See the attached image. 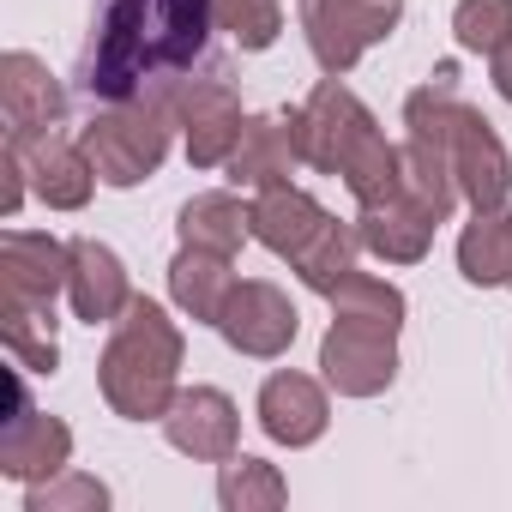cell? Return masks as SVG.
<instances>
[{
    "label": "cell",
    "instance_id": "484cf974",
    "mask_svg": "<svg viewBox=\"0 0 512 512\" xmlns=\"http://www.w3.org/2000/svg\"><path fill=\"white\" fill-rule=\"evenodd\" d=\"M217 31H229L241 55H260L284 37V0H217Z\"/></svg>",
    "mask_w": 512,
    "mask_h": 512
},
{
    "label": "cell",
    "instance_id": "ac0fdd59",
    "mask_svg": "<svg viewBox=\"0 0 512 512\" xmlns=\"http://www.w3.org/2000/svg\"><path fill=\"white\" fill-rule=\"evenodd\" d=\"M326 217H332V211H326L308 187H296V181L253 193V241L272 247L278 260H296V253L320 235V223H326Z\"/></svg>",
    "mask_w": 512,
    "mask_h": 512
},
{
    "label": "cell",
    "instance_id": "44dd1931",
    "mask_svg": "<svg viewBox=\"0 0 512 512\" xmlns=\"http://www.w3.org/2000/svg\"><path fill=\"white\" fill-rule=\"evenodd\" d=\"M181 247H205V253H235L253 241V205H241L235 193H193L175 217Z\"/></svg>",
    "mask_w": 512,
    "mask_h": 512
},
{
    "label": "cell",
    "instance_id": "e0dca14e",
    "mask_svg": "<svg viewBox=\"0 0 512 512\" xmlns=\"http://www.w3.org/2000/svg\"><path fill=\"white\" fill-rule=\"evenodd\" d=\"M0 115H7V133H55L67 121V91L49 61L25 49L0 55Z\"/></svg>",
    "mask_w": 512,
    "mask_h": 512
},
{
    "label": "cell",
    "instance_id": "7a4b0ae2",
    "mask_svg": "<svg viewBox=\"0 0 512 512\" xmlns=\"http://www.w3.org/2000/svg\"><path fill=\"white\" fill-rule=\"evenodd\" d=\"M181 356L187 338L169 320L163 302L133 296L127 314L109 326L103 362H97V392L121 422H163V410L181 392Z\"/></svg>",
    "mask_w": 512,
    "mask_h": 512
},
{
    "label": "cell",
    "instance_id": "30bf717a",
    "mask_svg": "<svg viewBox=\"0 0 512 512\" xmlns=\"http://www.w3.org/2000/svg\"><path fill=\"white\" fill-rule=\"evenodd\" d=\"M320 380L338 398H380L398 380V338L374 332V326L332 320L320 338Z\"/></svg>",
    "mask_w": 512,
    "mask_h": 512
},
{
    "label": "cell",
    "instance_id": "3957f363",
    "mask_svg": "<svg viewBox=\"0 0 512 512\" xmlns=\"http://www.w3.org/2000/svg\"><path fill=\"white\" fill-rule=\"evenodd\" d=\"M169 133H175V115H169V97L163 91H145L133 103H103L91 109V121L79 127V145L97 169L103 187H139L163 169L169 157Z\"/></svg>",
    "mask_w": 512,
    "mask_h": 512
},
{
    "label": "cell",
    "instance_id": "4fadbf2b",
    "mask_svg": "<svg viewBox=\"0 0 512 512\" xmlns=\"http://www.w3.org/2000/svg\"><path fill=\"white\" fill-rule=\"evenodd\" d=\"M253 416H260V434H266V440H278V446H290V452H296V446H314V440L332 428L326 380L296 374V368H278V374H266Z\"/></svg>",
    "mask_w": 512,
    "mask_h": 512
},
{
    "label": "cell",
    "instance_id": "8fae6325",
    "mask_svg": "<svg viewBox=\"0 0 512 512\" xmlns=\"http://www.w3.org/2000/svg\"><path fill=\"white\" fill-rule=\"evenodd\" d=\"M163 440L199 464H223L241 452V410L217 386H181L175 404L163 410Z\"/></svg>",
    "mask_w": 512,
    "mask_h": 512
},
{
    "label": "cell",
    "instance_id": "9a60e30c",
    "mask_svg": "<svg viewBox=\"0 0 512 512\" xmlns=\"http://www.w3.org/2000/svg\"><path fill=\"white\" fill-rule=\"evenodd\" d=\"M67 302L73 320L85 326H115L133 302V278L121 266V253L97 235H73V272H67Z\"/></svg>",
    "mask_w": 512,
    "mask_h": 512
},
{
    "label": "cell",
    "instance_id": "6da1fadb",
    "mask_svg": "<svg viewBox=\"0 0 512 512\" xmlns=\"http://www.w3.org/2000/svg\"><path fill=\"white\" fill-rule=\"evenodd\" d=\"M404 139L446 157V169L458 181V199L470 211H494V205L512 199V151L488 127V115L458 97L452 67H434V79L404 97Z\"/></svg>",
    "mask_w": 512,
    "mask_h": 512
},
{
    "label": "cell",
    "instance_id": "cb8c5ba5",
    "mask_svg": "<svg viewBox=\"0 0 512 512\" xmlns=\"http://www.w3.org/2000/svg\"><path fill=\"white\" fill-rule=\"evenodd\" d=\"M284 500H290V482H284L278 464L247 458V452H235V458L217 464V506L223 512H272Z\"/></svg>",
    "mask_w": 512,
    "mask_h": 512
},
{
    "label": "cell",
    "instance_id": "7402d4cb",
    "mask_svg": "<svg viewBox=\"0 0 512 512\" xmlns=\"http://www.w3.org/2000/svg\"><path fill=\"white\" fill-rule=\"evenodd\" d=\"M362 235H356V223H344V217H326L320 223V235L296 253V260H290V272L314 290V296H332L350 272H356V260H362Z\"/></svg>",
    "mask_w": 512,
    "mask_h": 512
},
{
    "label": "cell",
    "instance_id": "83f0119b",
    "mask_svg": "<svg viewBox=\"0 0 512 512\" xmlns=\"http://www.w3.org/2000/svg\"><path fill=\"white\" fill-rule=\"evenodd\" d=\"M103 506H109V482H97L91 470H61L25 488V512H103Z\"/></svg>",
    "mask_w": 512,
    "mask_h": 512
},
{
    "label": "cell",
    "instance_id": "f1b7e54d",
    "mask_svg": "<svg viewBox=\"0 0 512 512\" xmlns=\"http://www.w3.org/2000/svg\"><path fill=\"white\" fill-rule=\"evenodd\" d=\"M25 187H31V175H25V157H19V145L7 139V151H0V217H19V205H25Z\"/></svg>",
    "mask_w": 512,
    "mask_h": 512
},
{
    "label": "cell",
    "instance_id": "ffe728a7",
    "mask_svg": "<svg viewBox=\"0 0 512 512\" xmlns=\"http://www.w3.org/2000/svg\"><path fill=\"white\" fill-rule=\"evenodd\" d=\"M458 272L476 290H506L512 284V211H470L464 235H458Z\"/></svg>",
    "mask_w": 512,
    "mask_h": 512
},
{
    "label": "cell",
    "instance_id": "4dcf8cb0",
    "mask_svg": "<svg viewBox=\"0 0 512 512\" xmlns=\"http://www.w3.org/2000/svg\"><path fill=\"white\" fill-rule=\"evenodd\" d=\"M506 290H512V284H506Z\"/></svg>",
    "mask_w": 512,
    "mask_h": 512
},
{
    "label": "cell",
    "instance_id": "52a82bcc",
    "mask_svg": "<svg viewBox=\"0 0 512 512\" xmlns=\"http://www.w3.org/2000/svg\"><path fill=\"white\" fill-rule=\"evenodd\" d=\"M19 374H25V368L13 362V374H7V404H13V416H7V428H0V476L19 482V488H31V482H49V476L73 470V428H67L61 416L37 410V404L25 398V380H19Z\"/></svg>",
    "mask_w": 512,
    "mask_h": 512
},
{
    "label": "cell",
    "instance_id": "2e32d148",
    "mask_svg": "<svg viewBox=\"0 0 512 512\" xmlns=\"http://www.w3.org/2000/svg\"><path fill=\"white\" fill-rule=\"evenodd\" d=\"M229 187H247V193H266V187H284L296 169H302V145H296V121L290 109L278 115H247L235 151H229Z\"/></svg>",
    "mask_w": 512,
    "mask_h": 512
},
{
    "label": "cell",
    "instance_id": "ba28073f",
    "mask_svg": "<svg viewBox=\"0 0 512 512\" xmlns=\"http://www.w3.org/2000/svg\"><path fill=\"white\" fill-rule=\"evenodd\" d=\"M296 332H302V314H296V302L272 278H241L229 290V302H223V320H217V338L235 356H253V362L290 356Z\"/></svg>",
    "mask_w": 512,
    "mask_h": 512
},
{
    "label": "cell",
    "instance_id": "7c38bea8",
    "mask_svg": "<svg viewBox=\"0 0 512 512\" xmlns=\"http://www.w3.org/2000/svg\"><path fill=\"white\" fill-rule=\"evenodd\" d=\"M434 229H440V217L404 181L386 199L356 205V235H362V247L374 253V260H386V266H416L422 253L434 247Z\"/></svg>",
    "mask_w": 512,
    "mask_h": 512
},
{
    "label": "cell",
    "instance_id": "5bb4252c",
    "mask_svg": "<svg viewBox=\"0 0 512 512\" xmlns=\"http://www.w3.org/2000/svg\"><path fill=\"white\" fill-rule=\"evenodd\" d=\"M25 157V175H31V193L49 205V211H85L91 205V187H97V169L85 157L79 139H61V133H7Z\"/></svg>",
    "mask_w": 512,
    "mask_h": 512
},
{
    "label": "cell",
    "instance_id": "8992f818",
    "mask_svg": "<svg viewBox=\"0 0 512 512\" xmlns=\"http://www.w3.org/2000/svg\"><path fill=\"white\" fill-rule=\"evenodd\" d=\"M404 19V0H308L302 31L320 61V73L344 79L374 43H386Z\"/></svg>",
    "mask_w": 512,
    "mask_h": 512
},
{
    "label": "cell",
    "instance_id": "277c9868",
    "mask_svg": "<svg viewBox=\"0 0 512 512\" xmlns=\"http://www.w3.org/2000/svg\"><path fill=\"white\" fill-rule=\"evenodd\" d=\"M163 97H169V115H175V127L187 139V163L193 169H223L229 151H235V139H241V127H247L229 73L223 67L181 73V79L163 85Z\"/></svg>",
    "mask_w": 512,
    "mask_h": 512
},
{
    "label": "cell",
    "instance_id": "4316f807",
    "mask_svg": "<svg viewBox=\"0 0 512 512\" xmlns=\"http://www.w3.org/2000/svg\"><path fill=\"white\" fill-rule=\"evenodd\" d=\"M452 37L464 55H494L512 43V0H458L452 7Z\"/></svg>",
    "mask_w": 512,
    "mask_h": 512
},
{
    "label": "cell",
    "instance_id": "d6986e66",
    "mask_svg": "<svg viewBox=\"0 0 512 512\" xmlns=\"http://www.w3.org/2000/svg\"><path fill=\"white\" fill-rule=\"evenodd\" d=\"M235 284H241V278H235V260H229V253L181 247L175 260H169V302H175L193 326H217Z\"/></svg>",
    "mask_w": 512,
    "mask_h": 512
},
{
    "label": "cell",
    "instance_id": "f546056e",
    "mask_svg": "<svg viewBox=\"0 0 512 512\" xmlns=\"http://www.w3.org/2000/svg\"><path fill=\"white\" fill-rule=\"evenodd\" d=\"M488 79H494V91H500V97H506V103H512V43H506V49H494V55H488Z\"/></svg>",
    "mask_w": 512,
    "mask_h": 512
},
{
    "label": "cell",
    "instance_id": "9c48e42d",
    "mask_svg": "<svg viewBox=\"0 0 512 512\" xmlns=\"http://www.w3.org/2000/svg\"><path fill=\"white\" fill-rule=\"evenodd\" d=\"M73 272V241L43 229L0 235V308H55Z\"/></svg>",
    "mask_w": 512,
    "mask_h": 512
},
{
    "label": "cell",
    "instance_id": "603a6c76",
    "mask_svg": "<svg viewBox=\"0 0 512 512\" xmlns=\"http://www.w3.org/2000/svg\"><path fill=\"white\" fill-rule=\"evenodd\" d=\"M332 320H350V326H374V332H404V314H410V302H404V290L398 284H386V278H374V272H350L332 296Z\"/></svg>",
    "mask_w": 512,
    "mask_h": 512
},
{
    "label": "cell",
    "instance_id": "d4e9b609",
    "mask_svg": "<svg viewBox=\"0 0 512 512\" xmlns=\"http://www.w3.org/2000/svg\"><path fill=\"white\" fill-rule=\"evenodd\" d=\"M0 338H7V356L25 374H55L61 368L55 308H0Z\"/></svg>",
    "mask_w": 512,
    "mask_h": 512
},
{
    "label": "cell",
    "instance_id": "5b68a950",
    "mask_svg": "<svg viewBox=\"0 0 512 512\" xmlns=\"http://www.w3.org/2000/svg\"><path fill=\"white\" fill-rule=\"evenodd\" d=\"M290 121H296L302 163H308V169H320V175H344V169H350V157L380 133V121L368 115V103H362L350 85H338L332 73L308 91V103H302V109H290Z\"/></svg>",
    "mask_w": 512,
    "mask_h": 512
}]
</instances>
